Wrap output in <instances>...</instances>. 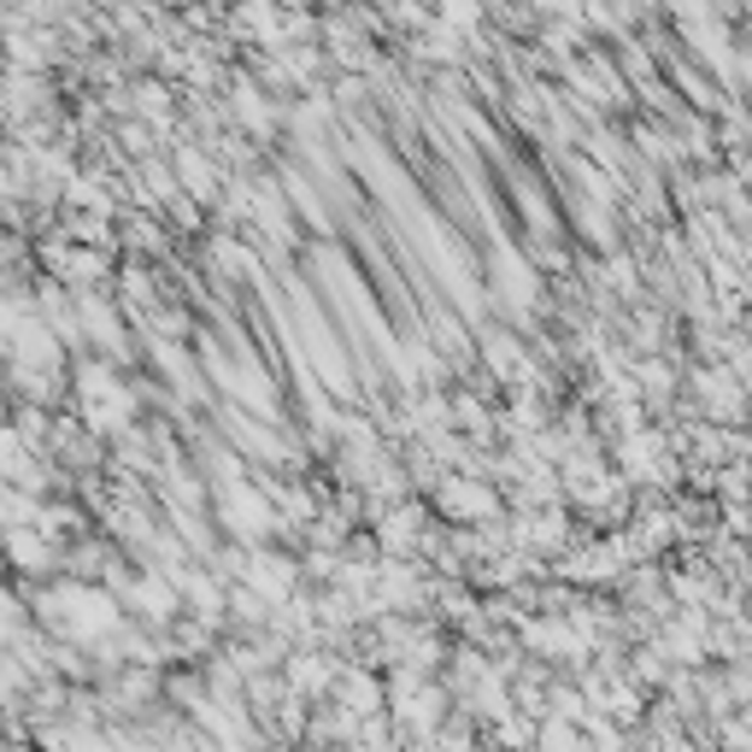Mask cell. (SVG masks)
I'll return each mask as SVG.
<instances>
[{"instance_id":"6da1fadb","label":"cell","mask_w":752,"mask_h":752,"mask_svg":"<svg viewBox=\"0 0 752 752\" xmlns=\"http://www.w3.org/2000/svg\"><path fill=\"white\" fill-rule=\"evenodd\" d=\"M42 623L65 641H106L112 629H124L118 600L112 593H94V588H59L53 600H42Z\"/></svg>"},{"instance_id":"7a4b0ae2","label":"cell","mask_w":752,"mask_h":752,"mask_svg":"<svg viewBox=\"0 0 752 752\" xmlns=\"http://www.w3.org/2000/svg\"><path fill=\"white\" fill-rule=\"evenodd\" d=\"M77 400H83V418L89 429H124L130 424V406H135V394L118 383V376L106 365H83L77 370Z\"/></svg>"},{"instance_id":"3957f363","label":"cell","mask_w":752,"mask_h":752,"mask_svg":"<svg viewBox=\"0 0 752 752\" xmlns=\"http://www.w3.org/2000/svg\"><path fill=\"white\" fill-rule=\"evenodd\" d=\"M435 506H441V518H453V524H488V518H500L494 488L488 482H470V470H465V477H441V482H435Z\"/></svg>"},{"instance_id":"277c9868","label":"cell","mask_w":752,"mask_h":752,"mask_svg":"<svg viewBox=\"0 0 752 752\" xmlns=\"http://www.w3.org/2000/svg\"><path fill=\"white\" fill-rule=\"evenodd\" d=\"M242 582H253L260 593H271V600L283 606V600H294V582H301V570H294V559H276V552H247Z\"/></svg>"},{"instance_id":"5b68a950","label":"cell","mask_w":752,"mask_h":752,"mask_svg":"<svg viewBox=\"0 0 752 752\" xmlns=\"http://www.w3.org/2000/svg\"><path fill=\"white\" fill-rule=\"evenodd\" d=\"M329 694H335V705H342L347 718H370V711H383V688H376L365 670H335V688H329ZM329 694H324V700H329Z\"/></svg>"},{"instance_id":"8992f818","label":"cell","mask_w":752,"mask_h":752,"mask_svg":"<svg viewBox=\"0 0 752 752\" xmlns=\"http://www.w3.org/2000/svg\"><path fill=\"white\" fill-rule=\"evenodd\" d=\"M176 176H183V189L194 194V201H217V189H224V176L212 171V160L201 148H189V142L176 148Z\"/></svg>"},{"instance_id":"52a82bcc","label":"cell","mask_w":752,"mask_h":752,"mask_svg":"<svg viewBox=\"0 0 752 752\" xmlns=\"http://www.w3.org/2000/svg\"><path fill=\"white\" fill-rule=\"evenodd\" d=\"M130 106H135V112H148L153 124H171V94H165V83H142Z\"/></svg>"},{"instance_id":"ba28073f","label":"cell","mask_w":752,"mask_h":752,"mask_svg":"<svg viewBox=\"0 0 752 752\" xmlns=\"http://www.w3.org/2000/svg\"><path fill=\"white\" fill-rule=\"evenodd\" d=\"M441 24L465 35V30L482 24V7H477V0H441Z\"/></svg>"}]
</instances>
